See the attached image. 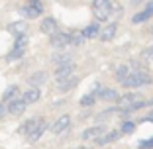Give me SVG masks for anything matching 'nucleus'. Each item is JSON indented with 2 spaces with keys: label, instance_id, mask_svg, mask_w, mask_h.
<instances>
[{
  "label": "nucleus",
  "instance_id": "obj_1",
  "mask_svg": "<svg viewBox=\"0 0 153 149\" xmlns=\"http://www.w3.org/2000/svg\"><path fill=\"white\" fill-rule=\"evenodd\" d=\"M149 82H151V77H149L147 71H143V69H130V73L120 81V85L126 86V88H140V86H145Z\"/></svg>",
  "mask_w": 153,
  "mask_h": 149
},
{
  "label": "nucleus",
  "instance_id": "obj_2",
  "mask_svg": "<svg viewBox=\"0 0 153 149\" xmlns=\"http://www.w3.org/2000/svg\"><path fill=\"white\" fill-rule=\"evenodd\" d=\"M92 14L98 22H106L114 14L112 0H92Z\"/></svg>",
  "mask_w": 153,
  "mask_h": 149
},
{
  "label": "nucleus",
  "instance_id": "obj_3",
  "mask_svg": "<svg viewBox=\"0 0 153 149\" xmlns=\"http://www.w3.org/2000/svg\"><path fill=\"white\" fill-rule=\"evenodd\" d=\"M20 14L26 16L27 20H36L43 14V2L41 0H27V4H24L20 8Z\"/></svg>",
  "mask_w": 153,
  "mask_h": 149
},
{
  "label": "nucleus",
  "instance_id": "obj_4",
  "mask_svg": "<svg viewBox=\"0 0 153 149\" xmlns=\"http://www.w3.org/2000/svg\"><path fill=\"white\" fill-rule=\"evenodd\" d=\"M26 49H27V36L24 33V36L16 37V41H14V45H12V51L8 53V61H18V59H22L24 55H26Z\"/></svg>",
  "mask_w": 153,
  "mask_h": 149
},
{
  "label": "nucleus",
  "instance_id": "obj_5",
  "mask_svg": "<svg viewBox=\"0 0 153 149\" xmlns=\"http://www.w3.org/2000/svg\"><path fill=\"white\" fill-rule=\"evenodd\" d=\"M49 43L51 47H55V49H63V47L71 45V33H65V32H55L49 36Z\"/></svg>",
  "mask_w": 153,
  "mask_h": 149
},
{
  "label": "nucleus",
  "instance_id": "obj_6",
  "mask_svg": "<svg viewBox=\"0 0 153 149\" xmlns=\"http://www.w3.org/2000/svg\"><path fill=\"white\" fill-rule=\"evenodd\" d=\"M27 108V104L24 98H12L8 100V106H6V114H10V116H20V114H24V110Z\"/></svg>",
  "mask_w": 153,
  "mask_h": 149
},
{
  "label": "nucleus",
  "instance_id": "obj_7",
  "mask_svg": "<svg viewBox=\"0 0 153 149\" xmlns=\"http://www.w3.org/2000/svg\"><path fill=\"white\" fill-rule=\"evenodd\" d=\"M75 75V65L73 63H65V65H59L57 69H55V81H65V79L73 77Z\"/></svg>",
  "mask_w": 153,
  "mask_h": 149
},
{
  "label": "nucleus",
  "instance_id": "obj_8",
  "mask_svg": "<svg viewBox=\"0 0 153 149\" xmlns=\"http://www.w3.org/2000/svg\"><path fill=\"white\" fill-rule=\"evenodd\" d=\"M71 126V116H67V114H63V116H59L57 120L53 122V126H51V131L53 133H63L67 128Z\"/></svg>",
  "mask_w": 153,
  "mask_h": 149
},
{
  "label": "nucleus",
  "instance_id": "obj_9",
  "mask_svg": "<svg viewBox=\"0 0 153 149\" xmlns=\"http://www.w3.org/2000/svg\"><path fill=\"white\" fill-rule=\"evenodd\" d=\"M39 30H41V33H47V36H51V33H55L59 30V26H57V20L55 18H43L41 20V24H39Z\"/></svg>",
  "mask_w": 153,
  "mask_h": 149
},
{
  "label": "nucleus",
  "instance_id": "obj_10",
  "mask_svg": "<svg viewBox=\"0 0 153 149\" xmlns=\"http://www.w3.org/2000/svg\"><path fill=\"white\" fill-rule=\"evenodd\" d=\"M45 130H47V124H45V120H41V122L37 124V126L33 128L30 133H26V136H27V141H30V143H36V141L45 133Z\"/></svg>",
  "mask_w": 153,
  "mask_h": 149
},
{
  "label": "nucleus",
  "instance_id": "obj_11",
  "mask_svg": "<svg viewBox=\"0 0 153 149\" xmlns=\"http://www.w3.org/2000/svg\"><path fill=\"white\" fill-rule=\"evenodd\" d=\"M116 33H118V24L112 22V24H108V26L104 27V30H100L98 37L102 41H110V39H114V37H116Z\"/></svg>",
  "mask_w": 153,
  "mask_h": 149
},
{
  "label": "nucleus",
  "instance_id": "obj_12",
  "mask_svg": "<svg viewBox=\"0 0 153 149\" xmlns=\"http://www.w3.org/2000/svg\"><path fill=\"white\" fill-rule=\"evenodd\" d=\"M102 133H104V128H102V126L88 128V130H85V131H82V139H85V141H90V139H92V141H96L100 136H102Z\"/></svg>",
  "mask_w": 153,
  "mask_h": 149
},
{
  "label": "nucleus",
  "instance_id": "obj_13",
  "mask_svg": "<svg viewBox=\"0 0 153 149\" xmlns=\"http://www.w3.org/2000/svg\"><path fill=\"white\" fill-rule=\"evenodd\" d=\"M120 137V130H112L108 133H102V136L96 139V145H108V143H114V141Z\"/></svg>",
  "mask_w": 153,
  "mask_h": 149
},
{
  "label": "nucleus",
  "instance_id": "obj_14",
  "mask_svg": "<svg viewBox=\"0 0 153 149\" xmlns=\"http://www.w3.org/2000/svg\"><path fill=\"white\" fill-rule=\"evenodd\" d=\"M22 98L26 100V104H33V102H37V100L41 98V92H39V88H37V86H30V88L24 92Z\"/></svg>",
  "mask_w": 153,
  "mask_h": 149
},
{
  "label": "nucleus",
  "instance_id": "obj_15",
  "mask_svg": "<svg viewBox=\"0 0 153 149\" xmlns=\"http://www.w3.org/2000/svg\"><path fill=\"white\" fill-rule=\"evenodd\" d=\"M26 30H27V24L26 22H22V20H20V22H12L8 26V32L12 33V36H24V33H26Z\"/></svg>",
  "mask_w": 153,
  "mask_h": 149
},
{
  "label": "nucleus",
  "instance_id": "obj_16",
  "mask_svg": "<svg viewBox=\"0 0 153 149\" xmlns=\"http://www.w3.org/2000/svg\"><path fill=\"white\" fill-rule=\"evenodd\" d=\"M96 96H98L100 100H108V102H116V100H118V96H120V94H118V92L114 90V88H100V90H98V94H96Z\"/></svg>",
  "mask_w": 153,
  "mask_h": 149
},
{
  "label": "nucleus",
  "instance_id": "obj_17",
  "mask_svg": "<svg viewBox=\"0 0 153 149\" xmlns=\"http://www.w3.org/2000/svg\"><path fill=\"white\" fill-rule=\"evenodd\" d=\"M76 82H79V79L73 75V77L65 79V81H59V82H57V86H59V90H61V92H67V90H71V88H75Z\"/></svg>",
  "mask_w": 153,
  "mask_h": 149
},
{
  "label": "nucleus",
  "instance_id": "obj_18",
  "mask_svg": "<svg viewBox=\"0 0 153 149\" xmlns=\"http://www.w3.org/2000/svg\"><path fill=\"white\" fill-rule=\"evenodd\" d=\"M45 82H47V73L45 71H36L30 77V85L32 86H39V85H45Z\"/></svg>",
  "mask_w": 153,
  "mask_h": 149
},
{
  "label": "nucleus",
  "instance_id": "obj_19",
  "mask_svg": "<svg viewBox=\"0 0 153 149\" xmlns=\"http://www.w3.org/2000/svg\"><path fill=\"white\" fill-rule=\"evenodd\" d=\"M98 33H100L98 24H88V26L82 30V36H85L86 39H94V37H98Z\"/></svg>",
  "mask_w": 153,
  "mask_h": 149
},
{
  "label": "nucleus",
  "instance_id": "obj_20",
  "mask_svg": "<svg viewBox=\"0 0 153 149\" xmlns=\"http://www.w3.org/2000/svg\"><path fill=\"white\" fill-rule=\"evenodd\" d=\"M151 16H153V12L145 8L143 12H137V14H135L134 18H131V22H134V24H143V22H147V20L151 18Z\"/></svg>",
  "mask_w": 153,
  "mask_h": 149
},
{
  "label": "nucleus",
  "instance_id": "obj_21",
  "mask_svg": "<svg viewBox=\"0 0 153 149\" xmlns=\"http://www.w3.org/2000/svg\"><path fill=\"white\" fill-rule=\"evenodd\" d=\"M39 122H41V118H32V120L24 122V126L20 128V131H22V133H30V131H32V130H33V128H36Z\"/></svg>",
  "mask_w": 153,
  "mask_h": 149
},
{
  "label": "nucleus",
  "instance_id": "obj_22",
  "mask_svg": "<svg viewBox=\"0 0 153 149\" xmlns=\"http://www.w3.org/2000/svg\"><path fill=\"white\" fill-rule=\"evenodd\" d=\"M51 61H53L55 65H65V63H71L73 61V57L71 55H67V53H61V55H53V57H51Z\"/></svg>",
  "mask_w": 153,
  "mask_h": 149
},
{
  "label": "nucleus",
  "instance_id": "obj_23",
  "mask_svg": "<svg viewBox=\"0 0 153 149\" xmlns=\"http://www.w3.org/2000/svg\"><path fill=\"white\" fill-rule=\"evenodd\" d=\"M16 96H18V86H16V85H12V86H8V88L4 90V94H2V98H4L6 102H8V100L16 98Z\"/></svg>",
  "mask_w": 153,
  "mask_h": 149
},
{
  "label": "nucleus",
  "instance_id": "obj_24",
  "mask_svg": "<svg viewBox=\"0 0 153 149\" xmlns=\"http://www.w3.org/2000/svg\"><path fill=\"white\" fill-rule=\"evenodd\" d=\"M86 41V37L82 36V32H76V33H71V45H82Z\"/></svg>",
  "mask_w": 153,
  "mask_h": 149
},
{
  "label": "nucleus",
  "instance_id": "obj_25",
  "mask_svg": "<svg viewBox=\"0 0 153 149\" xmlns=\"http://www.w3.org/2000/svg\"><path fill=\"white\" fill-rule=\"evenodd\" d=\"M94 100H96V94H85L81 98V106H82V108H88V106L94 104Z\"/></svg>",
  "mask_w": 153,
  "mask_h": 149
},
{
  "label": "nucleus",
  "instance_id": "obj_26",
  "mask_svg": "<svg viewBox=\"0 0 153 149\" xmlns=\"http://www.w3.org/2000/svg\"><path fill=\"white\" fill-rule=\"evenodd\" d=\"M135 130V122H122V128H120V133H131Z\"/></svg>",
  "mask_w": 153,
  "mask_h": 149
},
{
  "label": "nucleus",
  "instance_id": "obj_27",
  "mask_svg": "<svg viewBox=\"0 0 153 149\" xmlns=\"http://www.w3.org/2000/svg\"><path fill=\"white\" fill-rule=\"evenodd\" d=\"M128 73H130V67H128V65H122V67H118V71H116V81L120 82L122 79L128 75Z\"/></svg>",
  "mask_w": 153,
  "mask_h": 149
},
{
  "label": "nucleus",
  "instance_id": "obj_28",
  "mask_svg": "<svg viewBox=\"0 0 153 149\" xmlns=\"http://www.w3.org/2000/svg\"><path fill=\"white\" fill-rule=\"evenodd\" d=\"M140 147H141V149H151V147H153V137H151V139H147V141H141Z\"/></svg>",
  "mask_w": 153,
  "mask_h": 149
},
{
  "label": "nucleus",
  "instance_id": "obj_29",
  "mask_svg": "<svg viewBox=\"0 0 153 149\" xmlns=\"http://www.w3.org/2000/svg\"><path fill=\"white\" fill-rule=\"evenodd\" d=\"M143 59H147L149 63H153V47H151V49H147V51L143 53Z\"/></svg>",
  "mask_w": 153,
  "mask_h": 149
},
{
  "label": "nucleus",
  "instance_id": "obj_30",
  "mask_svg": "<svg viewBox=\"0 0 153 149\" xmlns=\"http://www.w3.org/2000/svg\"><path fill=\"white\" fill-rule=\"evenodd\" d=\"M4 114H6V106H4V104H0V120L4 118Z\"/></svg>",
  "mask_w": 153,
  "mask_h": 149
},
{
  "label": "nucleus",
  "instance_id": "obj_31",
  "mask_svg": "<svg viewBox=\"0 0 153 149\" xmlns=\"http://www.w3.org/2000/svg\"><path fill=\"white\" fill-rule=\"evenodd\" d=\"M141 122H153V112H151V114H149V116H145V118H143V120H141Z\"/></svg>",
  "mask_w": 153,
  "mask_h": 149
},
{
  "label": "nucleus",
  "instance_id": "obj_32",
  "mask_svg": "<svg viewBox=\"0 0 153 149\" xmlns=\"http://www.w3.org/2000/svg\"><path fill=\"white\" fill-rule=\"evenodd\" d=\"M140 2H143V0H131V4H140Z\"/></svg>",
  "mask_w": 153,
  "mask_h": 149
},
{
  "label": "nucleus",
  "instance_id": "obj_33",
  "mask_svg": "<svg viewBox=\"0 0 153 149\" xmlns=\"http://www.w3.org/2000/svg\"><path fill=\"white\" fill-rule=\"evenodd\" d=\"M76 149H86V147H76Z\"/></svg>",
  "mask_w": 153,
  "mask_h": 149
}]
</instances>
